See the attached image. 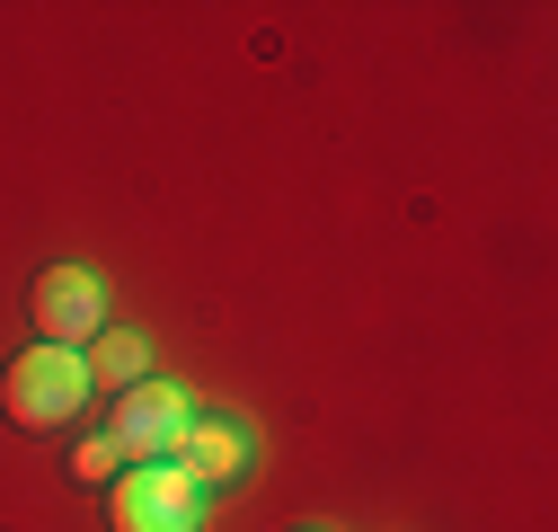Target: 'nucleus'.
I'll return each mask as SVG.
<instances>
[{"label": "nucleus", "instance_id": "4", "mask_svg": "<svg viewBox=\"0 0 558 532\" xmlns=\"http://www.w3.org/2000/svg\"><path fill=\"white\" fill-rule=\"evenodd\" d=\"M116 452L124 461H169L178 452V435H186V390H169V382H133L124 399H116Z\"/></svg>", "mask_w": 558, "mask_h": 532}, {"label": "nucleus", "instance_id": "6", "mask_svg": "<svg viewBox=\"0 0 558 532\" xmlns=\"http://www.w3.org/2000/svg\"><path fill=\"white\" fill-rule=\"evenodd\" d=\"M81 364H89V390H116V399H124L133 382H151V347L133 338V328H98Z\"/></svg>", "mask_w": 558, "mask_h": 532}, {"label": "nucleus", "instance_id": "7", "mask_svg": "<svg viewBox=\"0 0 558 532\" xmlns=\"http://www.w3.org/2000/svg\"><path fill=\"white\" fill-rule=\"evenodd\" d=\"M116 471H124L116 435H89V444H72V480H116Z\"/></svg>", "mask_w": 558, "mask_h": 532}, {"label": "nucleus", "instance_id": "3", "mask_svg": "<svg viewBox=\"0 0 558 532\" xmlns=\"http://www.w3.org/2000/svg\"><path fill=\"white\" fill-rule=\"evenodd\" d=\"M27 311H36V328H45V347H62V355H81L98 328H107V293H98L89 266H53V276H36Z\"/></svg>", "mask_w": 558, "mask_h": 532}, {"label": "nucleus", "instance_id": "2", "mask_svg": "<svg viewBox=\"0 0 558 532\" xmlns=\"http://www.w3.org/2000/svg\"><path fill=\"white\" fill-rule=\"evenodd\" d=\"M116 532H195V488L178 480V461H124L107 488Z\"/></svg>", "mask_w": 558, "mask_h": 532}, {"label": "nucleus", "instance_id": "1", "mask_svg": "<svg viewBox=\"0 0 558 532\" xmlns=\"http://www.w3.org/2000/svg\"><path fill=\"white\" fill-rule=\"evenodd\" d=\"M89 399V364L62 355V347H27L10 355V373H0V409H10L19 426H72Z\"/></svg>", "mask_w": 558, "mask_h": 532}, {"label": "nucleus", "instance_id": "5", "mask_svg": "<svg viewBox=\"0 0 558 532\" xmlns=\"http://www.w3.org/2000/svg\"><path fill=\"white\" fill-rule=\"evenodd\" d=\"M178 480L204 497V488H231L240 471H248V426L240 418H186V435H178Z\"/></svg>", "mask_w": 558, "mask_h": 532}]
</instances>
